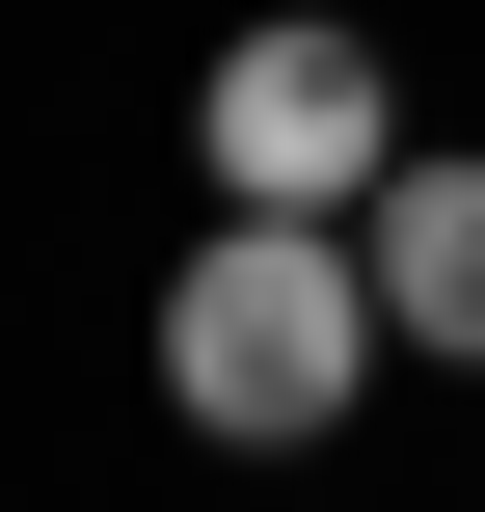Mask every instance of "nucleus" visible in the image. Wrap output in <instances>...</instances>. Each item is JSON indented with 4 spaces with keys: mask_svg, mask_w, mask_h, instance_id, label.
I'll return each mask as SVG.
<instances>
[{
    "mask_svg": "<svg viewBox=\"0 0 485 512\" xmlns=\"http://www.w3.org/2000/svg\"><path fill=\"white\" fill-rule=\"evenodd\" d=\"M378 243L351 216H216L189 270H162V405L216 432V459H297V432H351L378 405Z\"/></svg>",
    "mask_w": 485,
    "mask_h": 512,
    "instance_id": "f257e3e1",
    "label": "nucleus"
},
{
    "mask_svg": "<svg viewBox=\"0 0 485 512\" xmlns=\"http://www.w3.org/2000/svg\"><path fill=\"white\" fill-rule=\"evenodd\" d=\"M189 162H216V216H378V162H405L378 27H243L189 81Z\"/></svg>",
    "mask_w": 485,
    "mask_h": 512,
    "instance_id": "f03ea898",
    "label": "nucleus"
},
{
    "mask_svg": "<svg viewBox=\"0 0 485 512\" xmlns=\"http://www.w3.org/2000/svg\"><path fill=\"white\" fill-rule=\"evenodd\" d=\"M351 243H378V324H405L432 378H485V162H378Z\"/></svg>",
    "mask_w": 485,
    "mask_h": 512,
    "instance_id": "7ed1b4c3",
    "label": "nucleus"
}]
</instances>
